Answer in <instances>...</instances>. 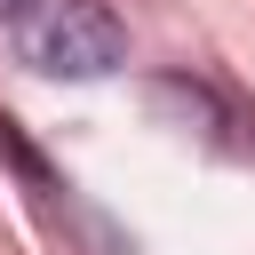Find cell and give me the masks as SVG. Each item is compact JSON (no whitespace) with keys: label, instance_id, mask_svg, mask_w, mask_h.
Segmentation results:
<instances>
[{"label":"cell","instance_id":"1","mask_svg":"<svg viewBox=\"0 0 255 255\" xmlns=\"http://www.w3.org/2000/svg\"><path fill=\"white\" fill-rule=\"evenodd\" d=\"M16 56L48 80H104L128 64V24L104 0H24L16 8Z\"/></svg>","mask_w":255,"mask_h":255},{"label":"cell","instance_id":"2","mask_svg":"<svg viewBox=\"0 0 255 255\" xmlns=\"http://www.w3.org/2000/svg\"><path fill=\"white\" fill-rule=\"evenodd\" d=\"M16 8H24V0H0V16H16Z\"/></svg>","mask_w":255,"mask_h":255}]
</instances>
